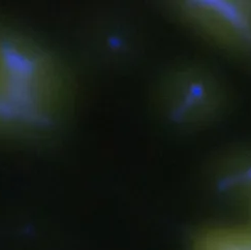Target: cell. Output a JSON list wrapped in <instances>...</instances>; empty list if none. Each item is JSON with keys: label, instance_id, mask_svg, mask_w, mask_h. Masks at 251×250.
<instances>
[{"label": "cell", "instance_id": "6da1fadb", "mask_svg": "<svg viewBox=\"0 0 251 250\" xmlns=\"http://www.w3.org/2000/svg\"><path fill=\"white\" fill-rule=\"evenodd\" d=\"M187 14L202 31L236 47H251V5L237 2H194Z\"/></svg>", "mask_w": 251, "mask_h": 250}, {"label": "cell", "instance_id": "7a4b0ae2", "mask_svg": "<svg viewBox=\"0 0 251 250\" xmlns=\"http://www.w3.org/2000/svg\"><path fill=\"white\" fill-rule=\"evenodd\" d=\"M174 113L183 120L201 121L213 114L218 104V89L213 80L200 72L183 74L173 85Z\"/></svg>", "mask_w": 251, "mask_h": 250}, {"label": "cell", "instance_id": "3957f363", "mask_svg": "<svg viewBox=\"0 0 251 250\" xmlns=\"http://www.w3.org/2000/svg\"><path fill=\"white\" fill-rule=\"evenodd\" d=\"M197 250H251V225L211 229L199 240Z\"/></svg>", "mask_w": 251, "mask_h": 250}]
</instances>
